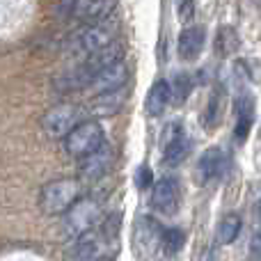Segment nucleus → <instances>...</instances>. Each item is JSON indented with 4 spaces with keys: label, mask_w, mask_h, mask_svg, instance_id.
I'll return each instance as SVG.
<instances>
[{
    "label": "nucleus",
    "mask_w": 261,
    "mask_h": 261,
    "mask_svg": "<svg viewBox=\"0 0 261 261\" xmlns=\"http://www.w3.org/2000/svg\"><path fill=\"white\" fill-rule=\"evenodd\" d=\"M81 197H83V179H73V176L53 179L41 188L39 208L46 216H64Z\"/></svg>",
    "instance_id": "f257e3e1"
},
{
    "label": "nucleus",
    "mask_w": 261,
    "mask_h": 261,
    "mask_svg": "<svg viewBox=\"0 0 261 261\" xmlns=\"http://www.w3.org/2000/svg\"><path fill=\"white\" fill-rule=\"evenodd\" d=\"M101 206L96 199H78L71 208L62 216V234L69 239H78V236L87 234V231L96 229L101 220Z\"/></svg>",
    "instance_id": "f03ea898"
},
{
    "label": "nucleus",
    "mask_w": 261,
    "mask_h": 261,
    "mask_svg": "<svg viewBox=\"0 0 261 261\" xmlns=\"http://www.w3.org/2000/svg\"><path fill=\"white\" fill-rule=\"evenodd\" d=\"M81 122H85V110L76 103H58L46 110L41 117V128L48 138L64 140Z\"/></svg>",
    "instance_id": "7ed1b4c3"
},
{
    "label": "nucleus",
    "mask_w": 261,
    "mask_h": 261,
    "mask_svg": "<svg viewBox=\"0 0 261 261\" xmlns=\"http://www.w3.org/2000/svg\"><path fill=\"white\" fill-rule=\"evenodd\" d=\"M103 142H106L103 126H101L96 119H85V122H81L64 138V151L71 158L81 161L83 156H87V153H92L94 149H99Z\"/></svg>",
    "instance_id": "20e7f679"
},
{
    "label": "nucleus",
    "mask_w": 261,
    "mask_h": 261,
    "mask_svg": "<svg viewBox=\"0 0 261 261\" xmlns=\"http://www.w3.org/2000/svg\"><path fill=\"white\" fill-rule=\"evenodd\" d=\"M115 41V32L106 25H85L78 32H73L71 39L67 41V53L76 55V58H87V55L101 50Z\"/></svg>",
    "instance_id": "39448f33"
},
{
    "label": "nucleus",
    "mask_w": 261,
    "mask_h": 261,
    "mask_svg": "<svg viewBox=\"0 0 261 261\" xmlns=\"http://www.w3.org/2000/svg\"><path fill=\"white\" fill-rule=\"evenodd\" d=\"M115 165V149L108 142H103L99 149H94L92 153L81 158L78 163V176L83 181H96L101 176H106Z\"/></svg>",
    "instance_id": "423d86ee"
},
{
    "label": "nucleus",
    "mask_w": 261,
    "mask_h": 261,
    "mask_svg": "<svg viewBox=\"0 0 261 261\" xmlns=\"http://www.w3.org/2000/svg\"><path fill=\"white\" fill-rule=\"evenodd\" d=\"M108 239L110 236L106 231H87V234L78 236L76 239V245L69 250V257L71 259H103V257H110L106 252L108 248Z\"/></svg>",
    "instance_id": "0eeeda50"
},
{
    "label": "nucleus",
    "mask_w": 261,
    "mask_h": 261,
    "mask_svg": "<svg viewBox=\"0 0 261 261\" xmlns=\"http://www.w3.org/2000/svg\"><path fill=\"white\" fill-rule=\"evenodd\" d=\"M181 202V186L174 176H163L151 190V206L161 213H174Z\"/></svg>",
    "instance_id": "6e6552de"
},
{
    "label": "nucleus",
    "mask_w": 261,
    "mask_h": 261,
    "mask_svg": "<svg viewBox=\"0 0 261 261\" xmlns=\"http://www.w3.org/2000/svg\"><path fill=\"white\" fill-rule=\"evenodd\" d=\"M126 64H124V60H117L115 64H110V67H106L103 71H99L94 78H92V83L87 85V90L92 92V94H103V92H110V90H119V87H124V83H126Z\"/></svg>",
    "instance_id": "1a4fd4ad"
},
{
    "label": "nucleus",
    "mask_w": 261,
    "mask_h": 261,
    "mask_svg": "<svg viewBox=\"0 0 261 261\" xmlns=\"http://www.w3.org/2000/svg\"><path fill=\"white\" fill-rule=\"evenodd\" d=\"M225 172H227V153L220 147L206 149L197 163V179L202 184H206V181L220 179Z\"/></svg>",
    "instance_id": "9d476101"
},
{
    "label": "nucleus",
    "mask_w": 261,
    "mask_h": 261,
    "mask_svg": "<svg viewBox=\"0 0 261 261\" xmlns=\"http://www.w3.org/2000/svg\"><path fill=\"white\" fill-rule=\"evenodd\" d=\"M119 0H73L71 12L78 21L94 23L106 18L108 14H113V9L117 7Z\"/></svg>",
    "instance_id": "9b49d317"
},
{
    "label": "nucleus",
    "mask_w": 261,
    "mask_h": 261,
    "mask_svg": "<svg viewBox=\"0 0 261 261\" xmlns=\"http://www.w3.org/2000/svg\"><path fill=\"white\" fill-rule=\"evenodd\" d=\"M124 103H126V92H124V87H119V90H110L103 94H94L90 103V113L94 117H115L124 108Z\"/></svg>",
    "instance_id": "f8f14e48"
},
{
    "label": "nucleus",
    "mask_w": 261,
    "mask_h": 261,
    "mask_svg": "<svg viewBox=\"0 0 261 261\" xmlns=\"http://www.w3.org/2000/svg\"><path fill=\"white\" fill-rule=\"evenodd\" d=\"M204 41H206V30H204L202 25L184 28L179 35V44H176L179 55L184 60L199 58V53H202V48H204Z\"/></svg>",
    "instance_id": "ddd939ff"
},
{
    "label": "nucleus",
    "mask_w": 261,
    "mask_h": 261,
    "mask_svg": "<svg viewBox=\"0 0 261 261\" xmlns=\"http://www.w3.org/2000/svg\"><path fill=\"white\" fill-rule=\"evenodd\" d=\"M234 110H236V128H234V135L239 142H243L250 133V126H252V117H254V101L250 94H241L234 103Z\"/></svg>",
    "instance_id": "4468645a"
},
{
    "label": "nucleus",
    "mask_w": 261,
    "mask_h": 261,
    "mask_svg": "<svg viewBox=\"0 0 261 261\" xmlns=\"http://www.w3.org/2000/svg\"><path fill=\"white\" fill-rule=\"evenodd\" d=\"M188 153H190V140H188V135H186L184 130H176V133L172 135L170 140H167L165 153H163V161H165V165L176 167V165H181V163L188 158Z\"/></svg>",
    "instance_id": "2eb2a0df"
},
{
    "label": "nucleus",
    "mask_w": 261,
    "mask_h": 261,
    "mask_svg": "<svg viewBox=\"0 0 261 261\" xmlns=\"http://www.w3.org/2000/svg\"><path fill=\"white\" fill-rule=\"evenodd\" d=\"M172 101V87L167 81H156L147 92V113L151 117L163 115V110L170 106Z\"/></svg>",
    "instance_id": "dca6fc26"
},
{
    "label": "nucleus",
    "mask_w": 261,
    "mask_h": 261,
    "mask_svg": "<svg viewBox=\"0 0 261 261\" xmlns=\"http://www.w3.org/2000/svg\"><path fill=\"white\" fill-rule=\"evenodd\" d=\"M241 227H243V222H241L239 216H234V213L225 216L220 220V225H218V243H222V245L234 243L241 234Z\"/></svg>",
    "instance_id": "f3484780"
},
{
    "label": "nucleus",
    "mask_w": 261,
    "mask_h": 261,
    "mask_svg": "<svg viewBox=\"0 0 261 261\" xmlns=\"http://www.w3.org/2000/svg\"><path fill=\"white\" fill-rule=\"evenodd\" d=\"M184 243H186L184 229H179V227H167V229H163L161 245L165 248L167 254H176L181 248H184Z\"/></svg>",
    "instance_id": "a211bd4d"
},
{
    "label": "nucleus",
    "mask_w": 261,
    "mask_h": 261,
    "mask_svg": "<svg viewBox=\"0 0 261 261\" xmlns=\"http://www.w3.org/2000/svg\"><path fill=\"white\" fill-rule=\"evenodd\" d=\"M236 48H239V37H236V32L231 30L229 25L220 28L216 35V50L220 55H231Z\"/></svg>",
    "instance_id": "6ab92c4d"
},
{
    "label": "nucleus",
    "mask_w": 261,
    "mask_h": 261,
    "mask_svg": "<svg viewBox=\"0 0 261 261\" xmlns=\"http://www.w3.org/2000/svg\"><path fill=\"white\" fill-rule=\"evenodd\" d=\"M172 87V101L174 103H184L186 99H188L190 90H193V78L188 76V73H179V76H174V81L170 83Z\"/></svg>",
    "instance_id": "aec40b11"
},
{
    "label": "nucleus",
    "mask_w": 261,
    "mask_h": 261,
    "mask_svg": "<svg viewBox=\"0 0 261 261\" xmlns=\"http://www.w3.org/2000/svg\"><path fill=\"white\" fill-rule=\"evenodd\" d=\"M218 115H220V99H218V96H211V101H208V110H206V119H204L206 128L216 126L218 119H220Z\"/></svg>",
    "instance_id": "412c9836"
},
{
    "label": "nucleus",
    "mask_w": 261,
    "mask_h": 261,
    "mask_svg": "<svg viewBox=\"0 0 261 261\" xmlns=\"http://www.w3.org/2000/svg\"><path fill=\"white\" fill-rule=\"evenodd\" d=\"M151 170H149L147 165H142V167H138V174H135V184L140 186V188H149L151 186Z\"/></svg>",
    "instance_id": "4be33fe9"
},
{
    "label": "nucleus",
    "mask_w": 261,
    "mask_h": 261,
    "mask_svg": "<svg viewBox=\"0 0 261 261\" xmlns=\"http://www.w3.org/2000/svg\"><path fill=\"white\" fill-rule=\"evenodd\" d=\"M250 254L252 257H261V229L259 231H254V236H252V241H250Z\"/></svg>",
    "instance_id": "5701e85b"
}]
</instances>
